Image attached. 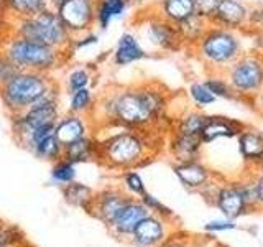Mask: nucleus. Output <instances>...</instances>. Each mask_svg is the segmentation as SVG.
Segmentation results:
<instances>
[{
	"label": "nucleus",
	"instance_id": "nucleus-11",
	"mask_svg": "<svg viewBox=\"0 0 263 247\" xmlns=\"http://www.w3.org/2000/svg\"><path fill=\"white\" fill-rule=\"evenodd\" d=\"M132 196H128L120 186H105L99 189L94 195L92 209H90V216L101 221L102 224L109 229L112 222L117 219L123 206L128 203Z\"/></svg>",
	"mask_w": 263,
	"mask_h": 247
},
{
	"label": "nucleus",
	"instance_id": "nucleus-21",
	"mask_svg": "<svg viewBox=\"0 0 263 247\" xmlns=\"http://www.w3.org/2000/svg\"><path fill=\"white\" fill-rule=\"evenodd\" d=\"M202 147L204 142L199 135H186L171 132V137L168 140V152L175 163L201 160Z\"/></svg>",
	"mask_w": 263,
	"mask_h": 247
},
{
	"label": "nucleus",
	"instance_id": "nucleus-10",
	"mask_svg": "<svg viewBox=\"0 0 263 247\" xmlns=\"http://www.w3.org/2000/svg\"><path fill=\"white\" fill-rule=\"evenodd\" d=\"M54 10L72 37L92 31L96 27V0H63Z\"/></svg>",
	"mask_w": 263,
	"mask_h": 247
},
{
	"label": "nucleus",
	"instance_id": "nucleus-37",
	"mask_svg": "<svg viewBox=\"0 0 263 247\" xmlns=\"http://www.w3.org/2000/svg\"><path fill=\"white\" fill-rule=\"evenodd\" d=\"M140 201H142L146 206V209L150 211L152 214H155V216H160V218L166 219V221H176L178 219L175 211H173L171 208H168L164 203H161L158 198L153 196L152 193L146 191L142 198H140Z\"/></svg>",
	"mask_w": 263,
	"mask_h": 247
},
{
	"label": "nucleus",
	"instance_id": "nucleus-29",
	"mask_svg": "<svg viewBox=\"0 0 263 247\" xmlns=\"http://www.w3.org/2000/svg\"><path fill=\"white\" fill-rule=\"evenodd\" d=\"M63 150H64V145L56 138V134H53V135L43 138L41 142H38L30 150V153L41 162L54 163L63 158Z\"/></svg>",
	"mask_w": 263,
	"mask_h": 247
},
{
	"label": "nucleus",
	"instance_id": "nucleus-30",
	"mask_svg": "<svg viewBox=\"0 0 263 247\" xmlns=\"http://www.w3.org/2000/svg\"><path fill=\"white\" fill-rule=\"evenodd\" d=\"M92 84H94V69L89 68L87 64H81L69 69L64 78V89L68 94L79 89L92 87Z\"/></svg>",
	"mask_w": 263,
	"mask_h": 247
},
{
	"label": "nucleus",
	"instance_id": "nucleus-1",
	"mask_svg": "<svg viewBox=\"0 0 263 247\" xmlns=\"http://www.w3.org/2000/svg\"><path fill=\"white\" fill-rule=\"evenodd\" d=\"M168 111V93L158 84L119 87L97 97L92 115L102 126L128 130L153 132L161 123Z\"/></svg>",
	"mask_w": 263,
	"mask_h": 247
},
{
	"label": "nucleus",
	"instance_id": "nucleus-20",
	"mask_svg": "<svg viewBox=\"0 0 263 247\" xmlns=\"http://www.w3.org/2000/svg\"><path fill=\"white\" fill-rule=\"evenodd\" d=\"M148 58V51L140 43L137 35L132 31H123L117 40V45L114 48L112 61L115 66H130Z\"/></svg>",
	"mask_w": 263,
	"mask_h": 247
},
{
	"label": "nucleus",
	"instance_id": "nucleus-36",
	"mask_svg": "<svg viewBox=\"0 0 263 247\" xmlns=\"http://www.w3.org/2000/svg\"><path fill=\"white\" fill-rule=\"evenodd\" d=\"M238 186H240V191H242V196H243L245 204H247V208H249V211L250 213L260 211L257 185H255V173H252V175L247 177V178L238 180Z\"/></svg>",
	"mask_w": 263,
	"mask_h": 247
},
{
	"label": "nucleus",
	"instance_id": "nucleus-5",
	"mask_svg": "<svg viewBox=\"0 0 263 247\" xmlns=\"http://www.w3.org/2000/svg\"><path fill=\"white\" fill-rule=\"evenodd\" d=\"M5 22L8 23V33H12L15 37L27 38L31 41H36V43L69 53L72 35L64 27V23L58 16L53 7L46 8V10L35 16Z\"/></svg>",
	"mask_w": 263,
	"mask_h": 247
},
{
	"label": "nucleus",
	"instance_id": "nucleus-3",
	"mask_svg": "<svg viewBox=\"0 0 263 247\" xmlns=\"http://www.w3.org/2000/svg\"><path fill=\"white\" fill-rule=\"evenodd\" d=\"M0 53L7 56L22 71H36L46 74L61 69L69 60L68 51H61V49L22 37H15L12 33H7L0 40Z\"/></svg>",
	"mask_w": 263,
	"mask_h": 247
},
{
	"label": "nucleus",
	"instance_id": "nucleus-43",
	"mask_svg": "<svg viewBox=\"0 0 263 247\" xmlns=\"http://www.w3.org/2000/svg\"><path fill=\"white\" fill-rule=\"evenodd\" d=\"M18 71H22V69L16 68L7 56L0 53V84H4V82H7L8 79H12Z\"/></svg>",
	"mask_w": 263,
	"mask_h": 247
},
{
	"label": "nucleus",
	"instance_id": "nucleus-48",
	"mask_svg": "<svg viewBox=\"0 0 263 247\" xmlns=\"http://www.w3.org/2000/svg\"><path fill=\"white\" fill-rule=\"evenodd\" d=\"M48 2H49V5H51V7L54 8V7H56L58 4H61V2H63V0H48Z\"/></svg>",
	"mask_w": 263,
	"mask_h": 247
},
{
	"label": "nucleus",
	"instance_id": "nucleus-25",
	"mask_svg": "<svg viewBox=\"0 0 263 247\" xmlns=\"http://www.w3.org/2000/svg\"><path fill=\"white\" fill-rule=\"evenodd\" d=\"M61 195L64 198V201L68 203L72 208H79L82 211H86L90 214L92 209V203H94V195L96 191L90 186L79 183V181H72V183L66 185L61 188Z\"/></svg>",
	"mask_w": 263,
	"mask_h": 247
},
{
	"label": "nucleus",
	"instance_id": "nucleus-18",
	"mask_svg": "<svg viewBox=\"0 0 263 247\" xmlns=\"http://www.w3.org/2000/svg\"><path fill=\"white\" fill-rule=\"evenodd\" d=\"M245 126L242 122L224 117V115H205V123L201 132L204 145L220 138H237Z\"/></svg>",
	"mask_w": 263,
	"mask_h": 247
},
{
	"label": "nucleus",
	"instance_id": "nucleus-8",
	"mask_svg": "<svg viewBox=\"0 0 263 247\" xmlns=\"http://www.w3.org/2000/svg\"><path fill=\"white\" fill-rule=\"evenodd\" d=\"M232 87L237 99L252 102L263 86V56L258 53H243L237 61L222 73Z\"/></svg>",
	"mask_w": 263,
	"mask_h": 247
},
{
	"label": "nucleus",
	"instance_id": "nucleus-50",
	"mask_svg": "<svg viewBox=\"0 0 263 247\" xmlns=\"http://www.w3.org/2000/svg\"><path fill=\"white\" fill-rule=\"evenodd\" d=\"M257 170H258V171H261V173H263V158H261V162H260V163H258V167H257Z\"/></svg>",
	"mask_w": 263,
	"mask_h": 247
},
{
	"label": "nucleus",
	"instance_id": "nucleus-39",
	"mask_svg": "<svg viewBox=\"0 0 263 247\" xmlns=\"http://www.w3.org/2000/svg\"><path fill=\"white\" fill-rule=\"evenodd\" d=\"M158 247H194V239L183 233V231H173L166 241H163Z\"/></svg>",
	"mask_w": 263,
	"mask_h": 247
},
{
	"label": "nucleus",
	"instance_id": "nucleus-52",
	"mask_svg": "<svg viewBox=\"0 0 263 247\" xmlns=\"http://www.w3.org/2000/svg\"><path fill=\"white\" fill-rule=\"evenodd\" d=\"M258 4H263V0H258Z\"/></svg>",
	"mask_w": 263,
	"mask_h": 247
},
{
	"label": "nucleus",
	"instance_id": "nucleus-49",
	"mask_svg": "<svg viewBox=\"0 0 263 247\" xmlns=\"http://www.w3.org/2000/svg\"><path fill=\"white\" fill-rule=\"evenodd\" d=\"M12 247H31L30 244H28V241L27 242H23V244H18V245H12Z\"/></svg>",
	"mask_w": 263,
	"mask_h": 247
},
{
	"label": "nucleus",
	"instance_id": "nucleus-23",
	"mask_svg": "<svg viewBox=\"0 0 263 247\" xmlns=\"http://www.w3.org/2000/svg\"><path fill=\"white\" fill-rule=\"evenodd\" d=\"M48 0H0L4 20L28 19L49 8Z\"/></svg>",
	"mask_w": 263,
	"mask_h": 247
},
{
	"label": "nucleus",
	"instance_id": "nucleus-19",
	"mask_svg": "<svg viewBox=\"0 0 263 247\" xmlns=\"http://www.w3.org/2000/svg\"><path fill=\"white\" fill-rule=\"evenodd\" d=\"M238 153L250 170H255L263 158V132L253 127H243L237 135Z\"/></svg>",
	"mask_w": 263,
	"mask_h": 247
},
{
	"label": "nucleus",
	"instance_id": "nucleus-32",
	"mask_svg": "<svg viewBox=\"0 0 263 247\" xmlns=\"http://www.w3.org/2000/svg\"><path fill=\"white\" fill-rule=\"evenodd\" d=\"M51 165L53 167H51V171H49V178H51V183L60 189L78 180V168L74 163L61 158Z\"/></svg>",
	"mask_w": 263,
	"mask_h": 247
},
{
	"label": "nucleus",
	"instance_id": "nucleus-12",
	"mask_svg": "<svg viewBox=\"0 0 263 247\" xmlns=\"http://www.w3.org/2000/svg\"><path fill=\"white\" fill-rule=\"evenodd\" d=\"M178 227H173V221H166L150 213L138 222L128 239V244L135 247H158Z\"/></svg>",
	"mask_w": 263,
	"mask_h": 247
},
{
	"label": "nucleus",
	"instance_id": "nucleus-53",
	"mask_svg": "<svg viewBox=\"0 0 263 247\" xmlns=\"http://www.w3.org/2000/svg\"><path fill=\"white\" fill-rule=\"evenodd\" d=\"M194 247H199V245H197V244H194Z\"/></svg>",
	"mask_w": 263,
	"mask_h": 247
},
{
	"label": "nucleus",
	"instance_id": "nucleus-2",
	"mask_svg": "<svg viewBox=\"0 0 263 247\" xmlns=\"http://www.w3.org/2000/svg\"><path fill=\"white\" fill-rule=\"evenodd\" d=\"M153 156L155 135L152 132L119 129L114 134L99 138V163L109 170H137L152 162Z\"/></svg>",
	"mask_w": 263,
	"mask_h": 247
},
{
	"label": "nucleus",
	"instance_id": "nucleus-42",
	"mask_svg": "<svg viewBox=\"0 0 263 247\" xmlns=\"http://www.w3.org/2000/svg\"><path fill=\"white\" fill-rule=\"evenodd\" d=\"M97 43H99V37L92 31H87V33H82V35L72 37L69 51H78V49H81V48L92 46V45H97Z\"/></svg>",
	"mask_w": 263,
	"mask_h": 247
},
{
	"label": "nucleus",
	"instance_id": "nucleus-33",
	"mask_svg": "<svg viewBox=\"0 0 263 247\" xmlns=\"http://www.w3.org/2000/svg\"><path fill=\"white\" fill-rule=\"evenodd\" d=\"M120 188L132 198H142L146 193V185L142 175L137 170H127L122 171L120 177Z\"/></svg>",
	"mask_w": 263,
	"mask_h": 247
},
{
	"label": "nucleus",
	"instance_id": "nucleus-26",
	"mask_svg": "<svg viewBox=\"0 0 263 247\" xmlns=\"http://www.w3.org/2000/svg\"><path fill=\"white\" fill-rule=\"evenodd\" d=\"M128 5V0H96V27L107 30L114 20L123 16Z\"/></svg>",
	"mask_w": 263,
	"mask_h": 247
},
{
	"label": "nucleus",
	"instance_id": "nucleus-24",
	"mask_svg": "<svg viewBox=\"0 0 263 247\" xmlns=\"http://www.w3.org/2000/svg\"><path fill=\"white\" fill-rule=\"evenodd\" d=\"M156 13L178 27L189 16L197 13L196 0H160L158 5H156Z\"/></svg>",
	"mask_w": 263,
	"mask_h": 247
},
{
	"label": "nucleus",
	"instance_id": "nucleus-6",
	"mask_svg": "<svg viewBox=\"0 0 263 247\" xmlns=\"http://www.w3.org/2000/svg\"><path fill=\"white\" fill-rule=\"evenodd\" d=\"M56 82L51 74L36 71H18L12 79L0 84V101L8 115L20 114L43 97Z\"/></svg>",
	"mask_w": 263,
	"mask_h": 247
},
{
	"label": "nucleus",
	"instance_id": "nucleus-44",
	"mask_svg": "<svg viewBox=\"0 0 263 247\" xmlns=\"http://www.w3.org/2000/svg\"><path fill=\"white\" fill-rule=\"evenodd\" d=\"M220 0H196V12L204 19H211Z\"/></svg>",
	"mask_w": 263,
	"mask_h": 247
},
{
	"label": "nucleus",
	"instance_id": "nucleus-51",
	"mask_svg": "<svg viewBox=\"0 0 263 247\" xmlns=\"http://www.w3.org/2000/svg\"><path fill=\"white\" fill-rule=\"evenodd\" d=\"M128 2H130V4H143L145 0H128Z\"/></svg>",
	"mask_w": 263,
	"mask_h": 247
},
{
	"label": "nucleus",
	"instance_id": "nucleus-22",
	"mask_svg": "<svg viewBox=\"0 0 263 247\" xmlns=\"http://www.w3.org/2000/svg\"><path fill=\"white\" fill-rule=\"evenodd\" d=\"M63 158L74 163L76 167L82 163L99 162V138L90 134L66 145L63 150Z\"/></svg>",
	"mask_w": 263,
	"mask_h": 247
},
{
	"label": "nucleus",
	"instance_id": "nucleus-27",
	"mask_svg": "<svg viewBox=\"0 0 263 247\" xmlns=\"http://www.w3.org/2000/svg\"><path fill=\"white\" fill-rule=\"evenodd\" d=\"M68 96H69L68 112L78 114V115H86V117H92V114L96 111V104H97V97L94 94L92 87L74 91V93H71Z\"/></svg>",
	"mask_w": 263,
	"mask_h": 247
},
{
	"label": "nucleus",
	"instance_id": "nucleus-13",
	"mask_svg": "<svg viewBox=\"0 0 263 247\" xmlns=\"http://www.w3.org/2000/svg\"><path fill=\"white\" fill-rule=\"evenodd\" d=\"M247 20H249V5L242 0H220L216 7L209 23L214 27L242 31L247 30Z\"/></svg>",
	"mask_w": 263,
	"mask_h": 247
},
{
	"label": "nucleus",
	"instance_id": "nucleus-9",
	"mask_svg": "<svg viewBox=\"0 0 263 247\" xmlns=\"http://www.w3.org/2000/svg\"><path fill=\"white\" fill-rule=\"evenodd\" d=\"M140 27H142V37L146 43L163 53H175L184 48V41L176 25L164 20L156 12L145 16Z\"/></svg>",
	"mask_w": 263,
	"mask_h": 247
},
{
	"label": "nucleus",
	"instance_id": "nucleus-16",
	"mask_svg": "<svg viewBox=\"0 0 263 247\" xmlns=\"http://www.w3.org/2000/svg\"><path fill=\"white\" fill-rule=\"evenodd\" d=\"M173 171H175L179 183L189 191L199 193L204 186H208L217 175L201 160L194 162H179L173 163Z\"/></svg>",
	"mask_w": 263,
	"mask_h": 247
},
{
	"label": "nucleus",
	"instance_id": "nucleus-7",
	"mask_svg": "<svg viewBox=\"0 0 263 247\" xmlns=\"http://www.w3.org/2000/svg\"><path fill=\"white\" fill-rule=\"evenodd\" d=\"M60 89H58V86H54L43 97H40L36 102H33L27 111L10 115L15 140L20 142L22 138H25L33 130L45 126H54L58 119H60Z\"/></svg>",
	"mask_w": 263,
	"mask_h": 247
},
{
	"label": "nucleus",
	"instance_id": "nucleus-4",
	"mask_svg": "<svg viewBox=\"0 0 263 247\" xmlns=\"http://www.w3.org/2000/svg\"><path fill=\"white\" fill-rule=\"evenodd\" d=\"M193 49L211 73H224L243 55V41L240 31L209 25Z\"/></svg>",
	"mask_w": 263,
	"mask_h": 247
},
{
	"label": "nucleus",
	"instance_id": "nucleus-17",
	"mask_svg": "<svg viewBox=\"0 0 263 247\" xmlns=\"http://www.w3.org/2000/svg\"><path fill=\"white\" fill-rule=\"evenodd\" d=\"M89 119L90 117H86V115H78L71 112L61 114L54 129L56 138L66 147L82 137L90 135L92 134V126H90Z\"/></svg>",
	"mask_w": 263,
	"mask_h": 247
},
{
	"label": "nucleus",
	"instance_id": "nucleus-28",
	"mask_svg": "<svg viewBox=\"0 0 263 247\" xmlns=\"http://www.w3.org/2000/svg\"><path fill=\"white\" fill-rule=\"evenodd\" d=\"M209 25H211L209 20L201 16L199 13L189 16L187 20L179 23L178 30L181 33V38H183V41H184V46H194L205 33V30L209 28Z\"/></svg>",
	"mask_w": 263,
	"mask_h": 247
},
{
	"label": "nucleus",
	"instance_id": "nucleus-40",
	"mask_svg": "<svg viewBox=\"0 0 263 247\" xmlns=\"http://www.w3.org/2000/svg\"><path fill=\"white\" fill-rule=\"evenodd\" d=\"M263 28V4L249 7V20H247V30L257 31Z\"/></svg>",
	"mask_w": 263,
	"mask_h": 247
},
{
	"label": "nucleus",
	"instance_id": "nucleus-15",
	"mask_svg": "<svg viewBox=\"0 0 263 247\" xmlns=\"http://www.w3.org/2000/svg\"><path fill=\"white\" fill-rule=\"evenodd\" d=\"M222 213V216L227 219H238L249 214L245 200L242 196L238 181H229V183H220L216 198H214V204Z\"/></svg>",
	"mask_w": 263,
	"mask_h": 247
},
{
	"label": "nucleus",
	"instance_id": "nucleus-35",
	"mask_svg": "<svg viewBox=\"0 0 263 247\" xmlns=\"http://www.w3.org/2000/svg\"><path fill=\"white\" fill-rule=\"evenodd\" d=\"M204 84L209 87V91L216 96V99H237L232 87H230V84L222 73H211L204 79Z\"/></svg>",
	"mask_w": 263,
	"mask_h": 247
},
{
	"label": "nucleus",
	"instance_id": "nucleus-41",
	"mask_svg": "<svg viewBox=\"0 0 263 247\" xmlns=\"http://www.w3.org/2000/svg\"><path fill=\"white\" fill-rule=\"evenodd\" d=\"M232 229H237V224L234 219H214V221H209L204 224V231L209 234H217V233H224V231H232Z\"/></svg>",
	"mask_w": 263,
	"mask_h": 247
},
{
	"label": "nucleus",
	"instance_id": "nucleus-38",
	"mask_svg": "<svg viewBox=\"0 0 263 247\" xmlns=\"http://www.w3.org/2000/svg\"><path fill=\"white\" fill-rule=\"evenodd\" d=\"M27 242L20 227L0 221V247H12Z\"/></svg>",
	"mask_w": 263,
	"mask_h": 247
},
{
	"label": "nucleus",
	"instance_id": "nucleus-46",
	"mask_svg": "<svg viewBox=\"0 0 263 247\" xmlns=\"http://www.w3.org/2000/svg\"><path fill=\"white\" fill-rule=\"evenodd\" d=\"M253 48H255V53L263 56V28L253 31Z\"/></svg>",
	"mask_w": 263,
	"mask_h": 247
},
{
	"label": "nucleus",
	"instance_id": "nucleus-45",
	"mask_svg": "<svg viewBox=\"0 0 263 247\" xmlns=\"http://www.w3.org/2000/svg\"><path fill=\"white\" fill-rule=\"evenodd\" d=\"M255 185H257V193H258V203H260V211H263V173L255 168Z\"/></svg>",
	"mask_w": 263,
	"mask_h": 247
},
{
	"label": "nucleus",
	"instance_id": "nucleus-31",
	"mask_svg": "<svg viewBox=\"0 0 263 247\" xmlns=\"http://www.w3.org/2000/svg\"><path fill=\"white\" fill-rule=\"evenodd\" d=\"M205 123V114L201 111H187L175 122L173 126V132L176 134H186V135H199L202 127Z\"/></svg>",
	"mask_w": 263,
	"mask_h": 247
},
{
	"label": "nucleus",
	"instance_id": "nucleus-34",
	"mask_svg": "<svg viewBox=\"0 0 263 247\" xmlns=\"http://www.w3.org/2000/svg\"><path fill=\"white\" fill-rule=\"evenodd\" d=\"M187 94L196 109H205V107L212 105L217 101L216 96H214L209 91V87L204 84V81H193L187 87Z\"/></svg>",
	"mask_w": 263,
	"mask_h": 247
},
{
	"label": "nucleus",
	"instance_id": "nucleus-47",
	"mask_svg": "<svg viewBox=\"0 0 263 247\" xmlns=\"http://www.w3.org/2000/svg\"><path fill=\"white\" fill-rule=\"evenodd\" d=\"M250 104H253L255 107H257V111L260 112V114H263V86H261V89L258 91L257 94H255V97L252 99V102Z\"/></svg>",
	"mask_w": 263,
	"mask_h": 247
},
{
	"label": "nucleus",
	"instance_id": "nucleus-14",
	"mask_svg": "<svg viewBox=\"0 0 263 247\" xmlns=\"http://www.w3.org/2000/svg\"><path fill=\"white\" fill-rule=\"evenodd\" d=\"M148 214H150V211L146 209V206L138 198H130L128 203L123 206V209L117 216V219L112 222L109 233L115 239H119V241L128 242V239L138 226V222L146 218Z\"/></svg>",
	"mask_w": 263,
	"mask_h": 247
}]
</instances>
